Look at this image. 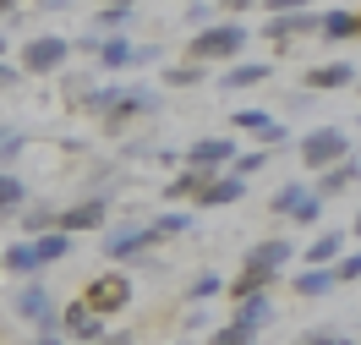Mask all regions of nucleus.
Wrapping results in <instances>:
<instances>
[{"label":"nucleus","instance_id":"nucleus-1","mask_svg":"<svg viewBox=\"0 0 361 345\" xmlns=\"http://www.w3.org/2000/svg\"><path fill=\"white\" fill-rule=\"evenodd\" d=\"M82 104H88V110H99L110 126H126L132 115H154V110H159V93H154V88H132V83H110V88L82 93Z\"/></svg>","mask_w":361,"mask_h":345},{"label":"nucleus","instance_id":"nucleus-2","mask_svg":"<svg viewBox=\"0 0 361 345\" xmlns=\"http://www.w3.org/2000/svg\"><path fill=\"white\" fill-rule=\"evenodd\" d=\"M241 49H247V23H208L197 28V39H192V61H241Z\"/></svg>","mask_w":361,"mask_h":345},{"label":"nucleus","instance_id":"nucleus-3","mask_svg":"<svg viewBox=\"0 0 361 345\" xmlns=\"http://www.w3.org/2000/svg\"><path fill=\"white\" fill-rule=\"evenodd\" d=\"M339 159H350L345 126H312V132L301 138V164H307V170H334Z\"/></svg>","mask_w":361,"mask_h":345},{"label":"nucleus","instance_id":"nucleus-4","mask_svg":"<svg viewBox=\"0 0 361 345\" xmlns=\"http://www.w3.org/2000/svg\"><path fill=\"white\" fill-rule=\"evenodd\" d=\"M71 61V39H61V33H33L23 44V71L27 77H49V71H61Z\"/></svg>","mask_w":361,"mask_h":345},{"label":"nucleus","instance_id":"nucleus-5","mask_svg":"<svg viewBox=\"0 0 361 345\" xmlns=\"http://www.w3.org/2000/svg\"><path fill=\"white\" fill-rule=\"evenodd\" d=\"M82 301H88L99 318H110V313H121V307L132 301V279L121 274V269H104V274H93V279H88Z\"/></svg>","mask_w":361,"mask_h":345},{"label":"nucleus","instance_id":"nucleus-6","mask_svg":"<svg viewBox=\"0 0 361 345\" xmlns=\"http://www.w3.org/2000/svg\"><path fill=\"white\" fill-rule=\"evenodd\" d=\"M307 33H323V11H285V17H269V28H263V39L274 49H290Z\"/></svg>","mask_w":361,"mask_h":345},{"label":"nucleus","instance_id":"nucleus-7","mask_svg":"<svg viewBox=\"0 0 361 345\" xmlns=\"http://www.w3.org/2000/svg\"><path fill=\"white\" fill-rule=\"evenodd\" d=\"M186 164H192V170H208V176H219V170L235 164V143H230V138H197L192 148H186Z\"/></svg>","mask_w":361,"mask_h":345},{"label":"nucleus","instance_id":"nucleus-8","mask_svg":"<svg viewBox=\"0 0 361 345\" xmlns=\"http://www.w3.org/2000/svg\"><path fill=\"white\" fill-rule=\"evenodd\" d=\"M230 126H241V132H247V138H257L263 148H279V143L290 138V126H279L269 110H235V115H230Z\"/></svg>","mask_w":361,"mask_h":345},{"label":"nucleus","instance_id":"nucleus-9","mask_svg":"<svg viewBox=\"0 0 361 345\" xmlns=\"http://www.w3.org/2000/svg\"><path fill=\"white\" fill-rule=\"evenodd\" d=\"M61 323H66V334H71V340L104 345V318L93 313L88 301H71V307H61Z\"/></svg>","mask_w":361,"mask_h":345},{"label":"nucleus","instance_id":"nucleus-10","mask_svg":"<svg viewBox=\"0 0 361 345\" xmlns=\"http://www.w3.org/2000/svg\"><path fill=\"white\" fill-rule=\"evenodd\" d=\"M312 93H339V88H356V61H323L301 77Z\"/></svg>","mask_w":361,"mask_h":345},{"label":"nucleus","instance_id":"nucleus-11","mask_svg":"<svg viewBox=\"0 0 361 345\" xmlns=\"http://www.w3.org/2000/svg\"><path fill=\"white\" fill-rule=\"evenodd\" d=\"M154 241H159L154 225H121L104 236V258H137V253H148Z\"/></svg>","mask_w":361,"mask_h":345},{"label":"nucleus","instance_id":"nucleus-12","mask_svg":"<svg viewBox=\"0 0 361 345\" xmlns=\"http://www.w3.org/2000/svg\"><path fill=\"white\" fill-rule=\"evenodd\" d=\"M247 198V181L241 176H214V181L197 192V208H230V203H241Z\"/></svg>","mask_w":361,"mask_h":345},{"label":"nucleus","instance_id":"nucleus-13","mask_svg":"<svg viewBox=\"0 0 361 345\" xmlns=\"http://www.w3.org/2000/svg\"><path fill=\"white\" fill-rule=\"evenodd\" d=\"M99 66H104V71L137 66V44L126 39V33H104V44H99Z\"/></svg>","mask_w":361,"mask_h":345},{"label":"nucleus","instance_id":"nucleus-14","mask_svg":"<svg viewBox=\"0 0 361 345\" xmlns=\"http://www.w3.org/2000/svg\"><path fill=\"white\" fill-rule=\"evenodd\" d=\"M104 214H110V208L99 203V198H88V203H77V208L61 214V230H66V236H77V230H99V225H104Z\"/></svg>","mask_w":361,"mask_h":345},{"label":"nucleus","instance_id":"nucleus-15","mask_svg":"<svg viewBox=\"0 0 361 345\" xmlns=\"http://www.w3.org/2000/svg\"><path fill=\"white\" fill-rule=\"evenodd\" d=\"M17 313H23L27 323H39V329H49V323H55V307H49L44 285H23V296H17Z\"/></svg>","mask_w":361,"mask_h":345},{"label":"nucleus","instance_id":"nucleus-16","mask_svg":"<svg viewBox=\"0 0 361 345\" xmlns=\"http://www.w3.org/2000/svg\"><path fill=\"white\" fill-rule=\"evenodd\" d=\"M361 181V159H339L334 170H323V181H317V198H339L345 186Z\"/></svg>","mask_w":361,"mask_h":345},{"label":"nucleus","instance_id":"nucleus-17","mask_svg":"<svg viewBox=\"0 0 361 345\" xmlns=\"http://www.w3.org/2000/svg\"><path fill=\"white\" fill-rule=\"evenodd\" d=\"M269 318H274V307H269V296H263V291H257V296H235V318H230V323H241V329H252V334H257Z\"/></svg>","mask_w":361,"mask_h":345},{"label":"nucleus","instance_id":"nucleus-18","mask_svg":"<svg viewBox=\"0 0 361 345\" xmlns=\"http://www.w3.org/2000/svg\"><path fill=\"white\" fill-rule=\"evenodd\" d=\"M269 61H235V66L219 77V88H257V83H269Z\"/></svg>","mask_w":361,"mask_h":345},{"label":"nucleus","instance_id":"nucleus-19","mask_svg":"<svg viewBox=\"0 0 361 345\" xmlns=\"http://www.w3.org/2000/svg\"><path fill=\"white\" fill-rule=\"evenodd\" d=\"M345 253V230H323V236H317L312 247H307V263H312V269H334V258Z\"/></svg>","mask_w":361,"mask_h":345},{"label":"nucleus","instance_id":"nucleus-20","mask_svg":"<svg viewBox=\"0 0 361 345\" xmlns=\"http://www.w3.org/2000/svg\"><path fill=\"white\" fill-rule=\"evenodd\" d=\"M339 269H301L295 274V296H334Z\"/></svg>","mask_w":361,"mask_h":345},{"label":"nucleus","instance_id":"nucleus-21","mask_svg":"<svg viewBox=\"0 0 361 345\" xmlns=\"http://www.w3.org/2000/svg\"><path fill=\"white\" fill-rule=\"evenodd\" d=\"M0 263H6L11 274H39V269H44V258H39V247H33V241H17V247H6V253H0Z\"/></svg>","mask_w":361,"mask_h":345},{"label":"nucleus","instance_id":"nucleus-22","mask_svg":"<svg viewBox=\"0 0 361 345\" xmlns=\"http://www.w3.org/2000/svg\"><path fill=\"white\" fill-rule=\"evenodd\" d=\"M356 33H361L356 11H323V39H329V44H345V39H356Z\"/></svg>","mask_w":361,"mask_h":345},{"label":"nucleus","instance_id":"nucleus-23","mask_svg":"<svg viewBox=\"0 0 361 345\" xmlns=\"http://www.w3.org/2000/svg\"><path fill=\"white\" fill-rule=\"evenodd\" d=\"M307 198H312V192H307V186H301V181H285V186H279V192H274V198H269V208H274V214H279V219H295Z\"/></svg>","mask_w":361,"mask_h":345},{"label":"nucleus","instance_id":"nucleus-24","mask_svg":"<svg viewBox=\"0 0 361 345\" xmlns=\"http://www.w3.org/2000/svg\"><path fill=\"white\" fill-rule=\"evenodd\" d=\"M285 258H295L290 241H257V247H247V258H241V263H257V269H285Z\"/></svg>","mask_w":361,"mask_h":345},{"label":"nucleus","instance_id":"nucleus-25","mask_svg":"<svg viewBox=\"0 0 361 345\" xmlns=\"http://www.w3.org/2000/svg\"><path fill=\"white\" fill-rule=\"evenodd\" d=\"M274 274H279V269H257V263H241V274H235V285H230V291H235V296H257V291H269V285H274Z\"/></svg>","mask_w":361,"mask_h":345},{"label":"nucleus","instance_id":"nucleus-26","mask_svg":"<svg viewBox=\"0 0 361 345\" xmlns=\"http://www.w3.org/2000/svg\"><path fill=\"white\" fill-rule=\"evenodd\" d=\"M159 83H170V88H197V83H203V61H186V66H164V71H159Z\"/></svg>","mask_w":361,"mask_h":345},{"label":"nucleus","instance_id":"nucleus-27","mask_svg":"<svg viewBox=\"0 0 361 345\" xmlns=\"http://www.w3.org/2000/svg\"><path fill=\"white\" fill-rule=\"evenodd\" d=\"M126 23H132V6H99L93 33H126Z\"/></svg>","mask_w":361,"mask_h":345},{"label":"nucleus","instance_id":"nucleus-28","mask_svg":"<svg viewBox=\"0 0 361 345\" xmlns=\"http://www.w3.org/2000/svg\"><path fill=\"white\" fill-rule=\"evenodd\" d=\"M23 203H27V186L17 181V176H6V170H0V214H17Z\"/></svg>","mask_w":361,"mask_h":345},{"label":"nucleus","instance_id":"nucleus-29","mask_svg":"<svg viewBox=\"0 0 361 345\" xmlns=\"http://www.w3.org/2000/svg\"><path fill=\"white\" fill-rule=\"evenodd\" d=\"M23 230H27V241H39V236H49V230H61V214L33 208V214H23Z\"/></svg>","mask_w":361,"mask_h":345},{"label":"nucleus","instance_id":"nucleus-30","mask_svg":"<svg viewBox=\"0 0 361 345\" xmlns=\"http://www.w3.org/2000/svg\"><path fill=\"white\" fill-rule=\"evenodd\" d=\"M33 247H39V258H44V263H55V258L71 253V236H66V230H49V236H39Z\"/></svg>","mask_w":361,"mask_h":345},{"label":"nucleus","instance_id":"nucleus-31","mask_svg":"<svg viewBox=\"0 0 361 345\" xmlns=\"http://www.w3.org/2000/svg\"><path fill=\"white\" fill-rule=\"evenodd\" d=\"M263 164H269V148H252V154H235V164H230V176H241V181H247V176H257Z\"/></svg>","mask_w":361,"mask_h":345},{"label":"nucleus","instance_id":"nucleus-32","mask_svg":"<svg viewBox=\"0 0 361 345\" xmlns=\"http://www.w3.org/2000/svg\"><path fill=\"white\" fill-rule=\"evenodd\" d=\"M208 345H257V334H252V329H241V323H225V329H219Z\"/></svg>","mask_w":361,"mask_h":345},{"label":"nucleus","instance_id":"nucleus-33","mask_svg":"<svg viewBox=\"0 0 361 345\" xmlns=\"http://www.w3.org/2000/svg\"><path fill=\"white\" fill-rule=\"evenodd\" d=\"M180 230H192V214H159L154 219V236H180Z\"/></svg>","mask_w":361,"mask_h":345},{"label":"nucleus","instance_id":"nucleus-34","mask_svg":"<svg viewBox=\"0 0 361 345\" xmlns=\"http://www.w3.org/2000/svg\"><path fill=\"white\" fill-rule=\"evenodd\" d=\"M219 291H225V279H219V274H197V279H192V301L219 296Z\"/></svg>","mask_w":361,"mask_h":345},{"label":"nucleus","instance_id":"nucleus-35","mask_svg":"<svg viewBox=\"0 0 361 345\" xmlns=\"http://www.w3.org/2000/svg\"><path fill=\"white\" fill-rule=\"evenodd\" d=\"M269 17H285V11H317V0H263Z\"/></svg>","mask_w":361,"mask_h":345},{"label":"nucleus","instance_id":"nucleus-36","mask_svg":"<svg viewBox=\"0 0 361 345\" xmlns=\"http://www.w3.org/2000/svg\"><path fill=\"white\" fill-rule=\"evenodd\" d=\"M186 23H192V28H208V23H214V6H208V0H192V6H186Z\"/></svg>","mask_w":361,"mask_h":345},{"label":"nucleus","instance_id":"nucleus-37","mask_svg":"<svg viewBox=\"0 0 361 345\" xmlns=\"http://www.w3.org/2000/svg\"><path fill=\"white\" fill-rule=\"evenodd\" d=\"M317 219H323V198H307V203H301V214H295V225H317Z\"/></svg>","mask_w":361,"mask_h":345},{"label":"nucleus","instance_id":"nucleus-38","mask_svg":"<svg viewBox=\"0 0 361 345\" xmlns=\"http://www.w3.org/2000/svg\"><path fill=\"white\" fill-rule=\"evenodd\" d=\"M23 148V132H11V126H0V159H11Z\"/></svg>","mask_w":361,"mask_h":345},{"label":"nucleus","instance_id":"nucleus-39","mask_svg":"<svg viewBox=\"0 0 361 345\" xmlns=\"http://www.w3.org/2000/svg\"><path fill=\"white\" fill-rule=\"evenodd\" d=\"M301 345H350L345 334H334V329H317V334H307Z\"/></svg>","mask_w":361,"mask_h":345},{"label":"nucleus","instance_id":"nucleus-40","mask_svg":"<svg viewBox=\"0 0 361 345\" xmlns=\"http://www.w3.org/2000/svg\"><path fill=\"white\" fill-rule=\"evenodd\" d=\"M339 279H361V253H350L345 263H339Z\"/></svg>","mask_w":361,"mask_h":345},{"label":"nucleus","instance_id":"nucleus-41","mask_svg":"<svg viewBox=\"0 0 361 345\" xmlns=\"http://www.w3.org/2000/svg\"><path fill=\"white\" fill-rule=\"evenodd\" d=\"M6 83H17V66H6V61H0V88H6Z\"/></svg>","mask_w":361,"mask_h":345},{"label":"nucleus","instance_id":"nucleus-42","mask_svg":"<svg viewBox=\"0 0 361 345\" xmlns=\"http://www.w3.org/2000/svg\"><path fill=\"white\" fill-rule=\"evenodd\" d=\"M39 6H44V11H66L71 0H39Z\"/></svg>","mask_w":361,"mask_h":345},{"label":"nucleus","instance_id":"nucleus-43","mask_svg":"<svg viewBox=\"0 0 361 345\" xmlns=\"http://www.w3.org/2000/svg\"><path fill=\"white\" fill-rule=\"evenodd\" d=\"M17 6H23V0H0V17H6V11H17Z\"/></svg>","mask_w":361,"mask_h":345},{"label":"nucleus","instance_id":"nucleus-44","mask_svg":"<svg viewBox=\"0 0 361 345\" xmlns=\"http://www.w3.org/2000/svg\"><path fill=\"white\" fill-rule=\"evenodd\" d=\"M33 345H61V340H55V334H39V340H33Z\"/></svg>","mask_w":361,"mask_h":345},{"label":"nucleus","instance_id":"nucleus-45","mask_svg":"<svg viewBox=\"0 0 361 345\" xmlns=\"http://www.w3.org/2000/svg\"><path fill=\"white\" fill-rule=\"evenodd\" d=\"M99 6H137V0H99Z\"/></svg>","mask_w":361,"mask_h":345},{"label":"nucleus","instance_id":"nucleus-46","mask_svg":"<svg viewBox=\"0 0 361 345\" xmlns=\"http://www.w3.org/2000/svg\"><path fill=\"white\" fill-rule=\"evenodd\" d=\"M241 6H252V0H230V11H241Z\"/></svg>","mask_w":361,"mask_h":345},{"label":"nucleus","instance_id":"nucleus-47","mask_svg":"<svg viewBox=\"0 0 361 345\" xmlns=\"http://www.w3.org/2000/svg\"><path fill=\"white\" fill-rule=\"evenodd\" d=\"M0 61H6V39H0Z\"/></svg>","mask_w":361,"mask_h":345},{"label":"nucleus","instance_id":"nucleus-48","mask_svg":"<svg viewBox=\"0 0 361 345\" xmlns=\"http://www.w3.org/2000/svg\"><path fill=\"white\" fill-rule=\"evenodd\" d=\"M356 236H361V214H356Z\"/></svg>","mask_w":361,"mask_h":345},{"label":"nucleus","instance_id":"nucleus-49","mask_svg":"<svg viewBox=\"0 0 361 345\" xmlns=\"http://www.w3.org/2000/svg\"><path fill=\"white\" fill-rule=\"evenodd\" d=\"M77 345H88V340H77Z\"/></svg>","mask_w":361,"mask_h":345},{"label":"nucleus","instance_id":"nucleus-50","mask_svg":"<svg viewBox=\"0 0 361 345\" xmlns=\"http://www.w3.org/2000/svg\"><path fill=\"white\" fill-rule=\"evenodd\" d=\"M356 126H361V121H356Z\"/></svg>","mask_w":361,"mask_h":345},{"label":"nucleus","instance_id":"nucleus-51","mask_svg":"<svg viewBox=\"0 0 361 345\" xmlns=\"http://www.w3.org/2000/svg\"><path fill=\"white\" fill-rule=\"evenodd\" d=\"M356 88H361V83H356Z\"/></svg>","mask_w":361,"mask_h":345}]
</instances>
